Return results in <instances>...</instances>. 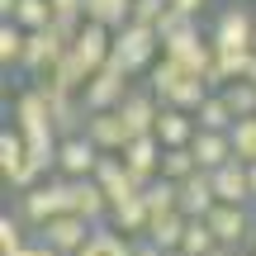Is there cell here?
I'll return each mask as SVG.
<instances>
[{
  "instance_id": "obj_9",
  "label": "cell",
  "mask_w": 256,
  "mask_h": 256,
  "mask_svg": "<svg viewBox=\"0 0 256 256\" xmlns=\"http://www.w3.org/2000/svg\"><path fill=\"white\" fill-rule=\"evenodd\" d=\"M90 232H95V223H90V218H81L76 209H66V214H57V218H48L43 228H38V238L52 242L62 256H76V252L86 247V238H90Z\"/></svg>"
},
{
  "instance_id": "obj_3",
  "label": "cell",
  "mask_w": 256,
  "mask_h": 256,
  "mask_svg": "<svg viewBox=\"0 0 256 256\" xmlns=\"http://www.w3.org/2000/svg\"><path fill=\"white\" fill-rule=\"evenodd\" d=\"M66 48H72V38H66L57 24H48V28H28V38H24V57H19V72L38 81L43 72H52V66L66 57Z\"/></svg>"
},
{
  "instance_id": "obj_36",
  "label": "cell",
  "mask_w": 256,
  "mask_h": 256,
  "mask_svg": "<svg viewBox=\"0 0 256 256\" xmlns=\"http://www.w3.org/2000/svg\"><path fill=\"white\" fill-rule=\"evenodd\" d=\"M204 5H209V0H171V10H180V14H190V19H200Z\"/></svg>"
},
{
  "instance_id": "obj_8",
  "label": "cell",
  "mask_w": 256,
  "mask_h": 256,
  "mask_svg": "<svg viewBox=\"0 0 256 256\" xmlns=\"http://www.w3.org/2000/svg\"><path fill=\"white\" fill-rule=\"evenodd\" d=\"M72 52H76V62H81L86 72L95 76L104 62H110V52H114V28H110V24H100V19H86L81 34L72 38Z\"/></svg>"
},
{
  "instance_id": "obj_41",
  "label": "cell",
  "mask_w": 256,
  "mask_h": 256,
  "mask_svg": "<svg viewBox=\"0 0 256 256\" xmlns=\"http://www.w3.org/2000/svg\"><path fill=\"white\" fill-rule=\"evenodd\" d=\"M252 48H256V34H252Z\"/></svg>"
},
{
  "instance_id": "obj_22",
  "label": "cell",
  "mask_w": 256,
  "mask_h": 256,
  "mask_svg": "<svg viewBox=\"0 0 256 256\" xmlns=\"http://www.w3.org/2000/svg\"><path fill=\"white\" fill-rule=\"evenodd\" d=\"M24 162H28V138L19 133V124L14 128H0V176L10 180Z\"/></svg>"
},
{
  "instance_id": "obj_33",
  "label": "cell",
  "mask_w": 256,
  "mask_h": 256,
  "mask_svg": "<svg viewBox=\"0 0 256 256\" xmlns=\"http://www.w3.org/2000/svg\"><path fill=\"white\" fill-rule=\"evenodd\" d=\"M52 19H86V0H52Z\"/></svg>"
},
{
  "instance_id": "obj_20",
  "label": "cell",
  "mask_w": 256,
  "mask_h": 256,
  "mask_svg": "<svg viewBox=\"0 0 256 256\" xmlns=\"http://www.w3.org/2000/svg\"><path fill=\"white\" fill-rule=\"evenodd\" d=\"M110 223H114V228H119V232H128V238H142V232L152 228V209H147L142 190H138L133 200L114 204V209H110Z\"/></svg>"
},
{
  "instance_id": "obj_30",
  "label": "cell",
  "mask_w": 256,
  "mask_h": 256,
  "mask_svg": "<svg viewBox=\"0 0 256 256\" xmlns=\"http://www.w3.org/2000/svg\"><path fill=\"white\" fill-rule=\"evenodd\" d=\"M14 24L48 28V24H52V0H19V5H14Z\"/></svg>"
},
{
  "instance_id": "obj_37",
  "label": "cell",
  "mask_w": 256,
  "mask_h": 256,
  "mask_svg": "<svg viewBox=\"0 0 256 256\" xmlns=\"http://www.w3.org/2000/svg\"><path fill=\"white\" fill-rule=\"evenodd\" d=\"M14 5L19 0H0V19H14Z\"/></svg>"
},
{
  "instance_id": "obj_16",
  "label": "cell",
  "mask_w": 256,
  "mask_h": 256,
  "mask_svg": "<svg viewBox=\"0 0 256 256\" xmlns=\"http://www.w3.org/2000/svg\"><path fill=\"white\" fill-rule=\"evenodd\" d=\"M86 133L95 138L100 152H124V142L133 138L119 110H95V114H86Z\"/></svg>"
},
{
  "instance_id": "obj_21",
  "label": "cell",
  "mask_w": 256,
  "mask_h": 256,
  "mask_svg": "<svg viewBox=\"0 0 256 256\" xmlns=\"http://www.w3.org/2000/svg\"><path fill=\"white\" fill-rule=\"evenodd\" d=\"M185 223H190V218H185L180 209H171V214H152V228H147V238H152L162 252H176V247H180V238H185Z\"/></svg>"
},
{
  "instance_id": "obj_32",
  "label": "cell",
  "mask_w": 256,
  "mask_h": 256,
  "mask_svg": "<svg viewBox=\"0 0 256 256\" xmlns=\"http://www.w3.org/2000/svg\"><path fill=\"white\" fill-rule=\"evenodd\" d=\"M166 10H171V0H133V19H142V24H156Z\"/></svg>"
},
{
  "instance_id": "obj_2",
  "label": "cell",
  "mask_w": 256,
  "mask_h": 256,
  "mask_svg": "<svg viewBox=\"0 0 256 256\" xmlns=\"http://www.w3.org/2000/svg\"><path fill=\"white\" fill-rule=\"evenodd\" d=\"M72 209V190H66V176H52V180H38L28 185V190H19V218L28 223V228H43L48 218H57V214Z\"/></svg>"
},
{
  "instance_id": "obj_10",
  "label": "cell",
  "mask_w": 256,
  "mask_h": 256,
  "mask_svg": "<svg viewBox=\"0 0 256 256\" xmlns=\"http://www.w3.org/2000/svg\"><path fill=\"white\" fill-rule=\"evenodd\" d=\"M162 152H166V147H162V138H156V133H138V138H128V142H124L119 156L128 162V171L147 185V180L162 176Z\"/></svg>"
},
{
  "instance_id": "obj_29",
  "label": "cell",
  "mask_w": 256,
  "mask_h": 256,
  "mask_svg": "<svg viewBox=\"0 0 256 256\" xmlns=\"http://www.w3.org/2000/svg\"><path fill=\"white\" fill-rule=\"evenodd\" d=\"M24 228H28V223L19 218V209H14V214H10V209L0 214V256L19 252V247H24V242H28V232H24Z\"/></svg>"
},
{
  "instance_id": "obj_38",
  "label": "cell",
  "mask_w": 256,
  "mask_h": 256,
  "mask_svg": "<svg viewBox=\"0 0 256 256\" xmlns=\"http://www.w3.org/2000/svg\"><path fill=\"white\" fill-rule=\"evenodd\" d=\"M209 256H238V247H223V242H218V247H214Z\"/></svg>"
},
{
  "instance_id": "obj_19",
  "label": "cell",
  "mask_w": 256,
  "mask_h": 256,
  "mask_svg": "<svg viewBox=\"0 0 256 256\" xmlns=\"http://www.w3.org/2000/svg\"><path fill=\"white\" fill-rule=\"evenodd\" d=\"M76 256H133V238L119 232L114 223H95V232L86 238V247Z\"/></svg>"
},
{
  "instance_id": "obj_18",
  "label": "cell",
  "mask_w": 256,
  "mask_h": 256,
  "mask_svg": "<svg viewBox=\"0 0 256 256\" xmlns=\"http://www.w3.org/2000/svg\"><path fill=\"white\" fill-rule=\"evenodd\" d=\"M194 114L190 110H176V104H162V114H156V138H162V147H190L194 138Z\"/></svg>"
},
{
  "instance_id": "obj_27",
  "label": "cell",
  "mask_w": 256,
  "mask_h": 256,
  "mask_svg": "<svg viewBox=\"0 0 256 256\" xmlns=\"http://www.w3.org/2000/svg\"><path fill=\"white\" fill-rule=\"evenodd\" d=\"M200 171V156H194V147H166L162 152V176H171V180H185V176Z\"/></svg>"
},
{
  "instance_id": "obj_40",
  "label": "cell",
  "mask_w": 256,
  "mask_h": 256,
  "mask_svg": "<svg viewBox=\"0 0 256 256\" xmlns=\"http://www.w3.org/2000/svg\"><path fill=\"white\" fill-rule=\"evenodd\" d=\"M166 256H185V252H180V247H176V252H166Z\"/></svg>"
},
{
  "instance_id": "obj_39",
  "label": "cell",
  "mask_w": 256,
  "mask_h": 256,
  "mask_svg": "<svg viewBox=\"0 0 256 256\" xmlns=\"http://www.w3.org/2000/svg\"><path fill=\"white\" fill-rule=\"evenodd\" d=\"M247 171H252V204H256V162H247Z\"/></svg>"
},
{
  "instance_id": "obj_24",
  "label": "cell",
  "mask_w": 256,
  "mask_h": 256,
  "mask_svg": "<svg viewBox=\"0 0 256 256\" xmlns=\"http://www.w3.org/2000/svg\"><path fill=\"white\" fill-rule=\"evenodd\" d=\"M24 38H28V28L24 24H14V19H0V66H19V57H24Z\"/></svg>"
},
{
  "instance_id": "obj_17",
  "label": "cell",
  "mask_w": 256,
  "mask_h": 256,
  "mask_svg": "<svg viewBox=\"0 0 256 256\" xmlns=\"http://www.w3.org/2000/svg\"><path fill=\"white\" fill-rule=\"evenodd\" d=\"M214 190H218L223 204H252V171L242 156H232V162H223L218 171H214Z\"/></svg>"
},
{
  "instance_id": "obj_5",
  "label": "cell",
  "mask_w": 256,
  "mask_h": 256,
  "mask_svg": "<svg viewBox=\"0 0 256 256\" xmlns=\"http://www.w3.org/2000/svg\"><path fill=\"white\" fill-rule=\"evenodd\" d=\"M100 156L104 152L95 147V138L86 133V128L62 133V142H57V176H66V180H76V176H95Z\"/></svg>"
},
{
  "instance_id": "obj_28",
  "label": "cell",
  "mask_w": 256,
  "mask_h": 256,
  "mask_svg": "<svg viewBox=\"0 0 256 256\" xmlns=\"http://www.w3.org/2000/svg\"><path fill=\"white\" fill-rule=\"evenodd\" d=\"M223 100H228V110L238 114H256V81H247V76H242V81H228L223 86Z\"/></svg>"
},
{
  "instance_id": "obj_11",
  "label": "cell",
  "mask_w": 256,
  "mask_h": 256,
  "mask_svg": "<svg viewBox=\"0 0 256 256\" xmlns=\"http://www.w3.org/2000/svg\"><path fill=\"white\" fill-rule=\"evenodd\" d=\"M95 180L104 185L110 204H124V200H133V194L142 190V180L128 171V162H124L119 152H104V156H100V166H95Z\"/></svg>"
},
{
  "instance_id": "obj_35",
  "label": "cell",
  "mask_w": 256,
  "mask_h": 256,
  "mask_svg": "<svg viewBox=\"0 0 256 256\" xmlns=\"http://www.w3.org/2000/svg\"><path fill=\"white\" fill-rule=\"evenodd\" d=\"M133 256H166V252H162V247H156V242L142 232V238H133Z\"/></svg>"
},
{
  "instance_id": "obj_7",
  "label": "cell",
  "mask_w": 256,
  "mask_h": 256,
  "mask_svg": "<svg viewBox=\"0 0 256 256\" xmlns=\"http://www.w3.org/2000/svg\"><path fill=\"white\" fill-rule=\"evenodd\" d=\"M124 95H128V72H124V66H114V62H104L100 72L86 81L81 104H86V114H95V110H119Z\"/></svg>"
},
{
  "instance_id": "obj_4",
  "label": "cell",
  "mask_w": 256,
  "mask_h": 256,
  "mask_svg": "<svg viewBox=\"0 0 256 256\" xmlns=\"http://www.w3.org/2000/svg\"><path fill=\"white\" fill-rule=\"evenodd\" d=\"M252 34H256V10L252 0H228V5L214 14V48H252Z\"/></svg>"
},
{
  "instance_id": "obj_26",
  "label": "cell",
  "mask_w": 256,
  "mask_h": 256,
  "mask_svg": "<svg viewBox=\"0 0 256 256\" xmlns=\"http://www.w3.org/2000/svg\"><path fill=\"white\" fill-rule=\"evenodd\" d=\"M194 124H200V128H232V124H238V114L228 110V100H223V90H214L209 100H204L200 110H194Z\"/></svg>"
},
{
  "instance_id": "obj_1",
  "label": "cell",
  "mask_w": 256,
  "mask_h": 256,
  "mask_svg": "<svg viewBox=\"0 0 256 256\" xmlns=\"http://www.w3.org/2000/svg\"><path fill=\"white\" fill-rule=\"evenodd\" d=\"M156 52H162V34H156V24L128 19L124 28H114V52H110V62L124 66L128 76L152 72V66H156Z\"/></svg>"
},
{
  "instance_id": "obj_25",
  "label": "cell",
  "mask_w": 256,
  "mask_h": 256,
  "mask_svg": "<svg viewBox=\"0 0 256 256\" xmlns=\"http://www.w3.org/2000/svg\"><path fill=\"white\" fill-rule=\"evenodd\" d=\"M86 19H100L110 28H124L133 19V0H86Z\"/></svg>"
},
{
  "instance_id": "obj_6",
  "label": "cell",
  "mask_w": 256,
  "mask_h": 256,
  "mask_svg": "<svg viewBox=\"0 0 256 256\" xmlns=\"http://www.w3.org/2000/svg\"><path fill=\"white\" fill-rule=\"evenodd\" d=\"M204 218H209V228L218 232L223 247H238V252H242L247 242H256V218H252L247 204H223V200H218Z\"/></svg>"
},
{
  "instance_id": "obj_13",
  "label": "cell",
  "mask_w": 256,
  "mask_h": 256,
  "mask_svg": "<svg viewBox=\"0 0 256 256\" xmlns=\"http://www.w3.org/2000/svg\"><path fill=\"white\" fill-rule=\"evenodd\" d=\"M119 114H124V124H128V133H156V114H162V95L147 86V90H128L124 95V104H119Z\"/></svg>"
},
{
  "instance_id": "obj_34",
  "label": "cell",
  "mask_w": 256,
  "mask_h": 256,
  "mask_svg": "<svg viewBox=\"0 0 256 256\" xmlns=\"http://www.w3.org/2000/svg\"><path fill=\"white\" fill-rule=\"evenodd\" d=\"M10 256H62V252H57L52 242H43V238H28L24 247H19V252H10Z\"/></svg>"
},
{
  "instance_id": "obj_15",
  "label": "cell",
  "mask_w": 256,
  "mask_h": 256,
  "mask_svg": "<svg viewBox=\"0 0 256 256\" xmlns=\"http://www.w3.org/2000/svg\"><path fill=\"white\" fill-rule=\"evenodd\" d=\"M218 204V190H214V171H194V176H185L180 180V214L185 218H204V214Z\"/></svg>"
},
{
  "instance_id": "obj_12",
  "label": "cell",
  "mask_w": 256,
  "mask_h": 256,
  "mask_svg": "<svg viewBox=\"0 0 256 256\" xmlns=\"http://www.w3.org/2000/svg\"><path fill=\"white\" fill-rule=\"evenodd\" d=\"M66 190H72V209L81 214V218L90 223H110V194H104V185L95 180V176H76V180H66Z\"/></svg>"
},
{
  "instance_id": "obj_23",
  "label": "cell",
  "mask_w": 256,
  "mask_h": 256,
  "mask_svg": "<svg viewBox=\"0 0 256 256\" xmlns=\"http://www.w3.org/2000/svg\"><path fill=\"white\" fill-rule=\"evenodd\" d=\"M214 247H218V232L209 228V218H190V223H185V238H180L185 256H209Z\"/></svg>"
},
{
  "instance_id": "obj_31",
  "label": "cell",
  "mask_w": 256,
  "mask_h": 256,
  "mask_svg": "<svg viewBox=\"0 0 256 256\" xmlns=\"http://www.w3.org/2000/svg\"><path fill=\"white\" fill-rule=\"evenodd\" d=\"M232 152H238L242 162H256V114H242V119L232 124Z\"/></svg>"
},
{
  "instance_id": "obj_14",
  "label": "cell",
  "mask_w": 256,
  "mask_h": 256,
  "mask_svg": "<svg viewBox=\"0 0 256 256\" xmlns=\"http://www.w3.org/2000/svg\"><path fill=\"white\" fill-rule=\"evenodd\" d=\"M190 147H194V156H200L204 171H218L223 162L238 156V152H232V128H194Z\"/></svg>"
}]
</instances>
